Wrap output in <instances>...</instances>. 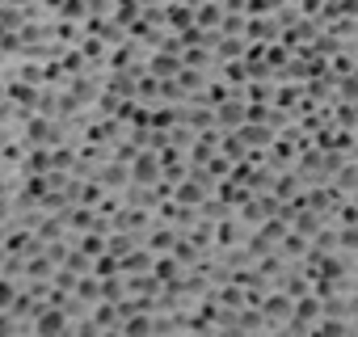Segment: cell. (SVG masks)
Masks as SVG:
<instances>
[{
    "mask_svg": "<svg viewBox=\"0 0 358 337\" xmlns=\"http://www.w3.org/2000/svg\"><path fill=\"white\" fill-rule=\"evenodd\" d=\"M131 160H135L131 182H135V186H156V178H160V160H156V152H135Z\"/></svg>",
    "mask_w": 358,
    "mask_h": 337,
    "instance_id": "1",
    "label": "cell"
},
{
    "mask_svg": "<svg viewBox=\"0 0 358 337\" xmlns=\"http://www.w3.org/2000/svg\"><path fill=\"white\" fill-rule=\"evenodd\" d=\"M177 68H182V64H177L173 55H156V59H152V76H173Z\"/></svg>",
    "mask_w": 358,
    "mask_h": 337,
    "instance_id": "2",
    "label": "cell"
}]
</instances>
